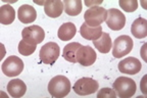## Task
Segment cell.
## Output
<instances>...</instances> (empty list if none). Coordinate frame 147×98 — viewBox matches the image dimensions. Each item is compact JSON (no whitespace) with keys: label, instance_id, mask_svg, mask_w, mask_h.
<instances>
[{"label":"cell","instance_id":"7402d4cb","mask_svg":"<svg viewBox=\"0 0 147 98\" xmlns=\"http://www.w3.org/2000/svg\"><path fill=\"white\" fill-rule=\"evenodd\" d=\"M37 45H33V44H30L26 42L25 40H22L18 44V52L21 53L24 56H29V55L33 54L36 50Z\"/></svg>","mask_w":147,"mask_h":98},{"label":"cell","instance_id":"ffe728a7","mask_svg":"<svg viewBox=\"0 0 147 98\" xmlns=\"http://www.w3.org/2000/svg\"><path fill=\"white\" fill-rule=\"evenodd\" d=\"M16 18V11L9 4H4L0 8V23L2 25H10Z\"/></svg>","mask_w":147,"mask_h":98},{"label":"cell","instance_id":"5bb4252c","mask_svg":"<svg viewBox=\"0 0 147 98\" xmlns=\"http://www.w3.org/2000/svg\"><path fill=\"white\" fill-rule=\"evenodd\" d=\"M7 92L13 98L23 97L27 92V86H26L25 82H23L20 79H13V80L9 81L7 84Z\"/></svg>","mask_w":147,"mask_h":98},{"label":"cell","instance_id":"3957f363","mask_svg":"<svg viewBox=\"0 0 147 98\" xmlns=\"http://www.w3.org/2000/svg\"><path fill=\"white\" fill-rule=\"evenodd\" d=\"M133 40L128 35L117 37L113 44V55L115 58H121L128 55L133 49Z\"/></svg>","mask_w":147,"mask_h":98},{"label":"cell","instance_id":"7c38bea8","mask_svg":"<svg viewBox=\"0 0 147 98\" xmlns=\"http://www.w3.org/2000/svg\"><path fill=\"white\" fill-rule=\"evenodd\" d=\"M44 11L46 16L51 18H56L61 16L63 11V2L60 0H48L44 1Z\"/></svg>","mask_w":147,"mask_h":98},{"label":"cell","instance_id":"603a6c76","mask_svg":"<svg viewBox=\"0 0 147 98\" xmlns=\"http://www.w3.org/2000/svg\"><path fill=\"white\" fill-rule=\"evenodd\" d=\"M119 6L127 12H134L138 8V1L137 0H121Z\"/></svg>","mask_w":147,"mask_h":98},{"label":"cell","instance_id":"2e32d148","mask_svg":"<svg viewBox=\"0 0 147 98\" xmlns=\"http://www.w3.org/2000/svg\"><path fill=\"white\" fill-rule=\"evenodd\" d=\"M131 32L137 39H142L147 36V21L143 18H138L133 22Z\"/></svg>","mask_w":147,"mask_h":98},{"label":"cell","instance_id":"d4e9b609","mask_svg":"<svg viewBox=\"0 0 147 98\" xmlns=\"http://www.w3.org/2000/svg\"><path fill=\"white\" fill-rule=\"evenodd\" d=\"M101 3H102V1H101V0H99V1H85V4L87 5V6H90V7H92L93 6V5L94 4H101Z\"/></svg>","mask_w":147,"mask_h":98},{"label":"cell","instance_id":"8fae6325","mask_svg":"<svg viewBox=\"0 0 147 98\" xmlns=\"http://www.w3.org/2000/svg\"><path fill=\"white\" fill-rule=\"evenodd\" d=\"M142 64L136 57H127L119 62V71L123 74L136 75L141 71Z\"/></svg>","mask_w":147,"mask_h":98},{"label":"cell","instance_id":"9c48e42d","mask_svg":"<svg viewBox=\"0 0 147 98\" xmlns=\"http://www.w3.org/2000/svg\"><path fill=\"white\" fill-rule=\"evenodd\" d=\"M23 40L33 45L41 43L45 38V32L40 26H30L25 28L22 32Z\"/></svg>","mask_w":147,"mask_h":98},{"label":"cell","instance_id":"ac0fdd59","mask_svg":"<svg viewBox=\"0 0 147 98\" xmlns=\"http://www.w3.org/2000/svg\"><path fill=\"white\" fill-rule=\"evenodd\" d=\"M77 33V28L73 23H64L58 29V38L61 41H69L75 37Z\"/></svg>","mask_w":147,"mask_h":98},{"label":"cell","instance_id":"30bf717a","mask_svg":"<svg viewBox=\"0 0 147 98\" xmlns=\"http://www.w3.org/2000/svg\"><path fill=\"white\" fill-rule=\"evenodd\" d=\"M96 52L90 46H81L77 52V62L83 66H90L96 62Z\"/></svg>","mask_w":147,"mask_h":98},{"label":"cell","instance_id":"d6986e66","mask_svg":"<svg viewBox=\"0 0 147 98\" xmlns=\"http://www.w3.org/2000/svg\"><path fill=\"white\" fill-rule=\"evenodd\" d=\"M81 44L78 42H71L69 43L67 45L64 46L63 48V53H62V56L65 60L69 62H73V64H76L77 62V52L81 48Z\"/></svg>","mask_w":147,"mask_h":98},{"label":"cell","instance_id":"cb8c5ba5","mask_svg":"<svg viewBox=\"0 0 147 98\" xmlns=\"http://www.w3.org/2000/svg\"><path fill=\"white\" fill-rule=\"evenodd\" d=\"M117 93L111 88H102L97 94L98 98H115Z\"/></svg>","mask_w":147,"mask_h":98},{"label":"cell","instance_id":"52a82bcc","mask_svg":"<svg viewBox=\"0 0 147 98\" xmlns=\"http://www.w3.org/2000/svg\"><path fill=\"white\" fill-rule=\"evenodd\" d=\"M2 72L7 77H16L24 71V62L16 55L8 56L2 64Z\"/></svg>","mask_w":147,"mask_h":98},{"label":"cell","instance_id":"44dd1931","mask_svg":"<svg viewBox=\"0 0 147 98\" xmlns=\"http://www.w3.org/2000/svg\"><path fill=\"white\" fill-rule=\"evenodd\" d=\"M63 10L71 16H76L82 11V1L81 0H64Z\"/></svg>","mask_w":147,"mask_h":98},{"label":"cell","instance_id":"8992f818","mask_svg":"<svg viewBox=\"0 0 147 98\" xmlns=\"http://www.w3.org/2000/svg\"><path fill=\"white\" fill-rule=\"evenodd\" d=\"M99 84L92 78H81L74 85V91L80 96H86L93 94L98 90Z\"/></svg>","mask_w":147,"mask_h":98},{"label":"cell","instance_id":"ba28073f","mask_svg":"<svg viewBox=\"0 0 147 98\" xmlns=\"http://www.w3.org/2000/svg\"><path fill=\"white\" fill-rule=\"evenodd\" d=\"M106 25L113 31H119L126 25V16L121 10L117 8H110L106 11Z\"/></svg>","mask_w":147,"mask_h":98},{"label":"cell","instance_id":"4fadbf2b","mask_svg":"<svg viewBox=\"0 0 147 98\" xmlns=\"http://www.w3.org/2000/svg\"><path fill=\"white\" fill-rule=\"evenodd\" d=\"M18 18L23 24H31L37 18L36 9L29 4L22 5L18 10Z\"/></svg>","mask_w":147,"mask_h":98},{"label":"cell","instance_id":"5b68a950","mask_svg":"<svg viewBox=\"0 0 147 98\" xmlns=\"http://www.w3.org/2000/svg\"><path fill=\"white\" fill-rule=\"evenodd\" d=\"M106 9L101 6H92L84 14L85 23L89 27H98L106 20Z\"/></svg>","mask_w":147,"mask_h":98},{"label":"cell","instance_id":"277c9868","mask_svg":"<svg viewBox=\"0 0 147 98\" xmlns=\"http://www.w3.org/2000/svg\"><path fill=\"white\" fill-rule=\"evenodd\" d=\"M59 46L55 42H48L40 49L39 57L41 62L48 66H52L59 57Z\"/></svg>","mask_w":147,"mask_h":98},{"label":"cell","instance_id":"6da1fadb","mask_svg":"<svg viewBox=\"0 0 147 98\" xmlns=\"http://www.w3.org/2000/svg\"><path fill=\"white\" fill-rule=\"evenodd\" d=\"M71 91V82L64 76H55L48 84V92L55 98L67 96Z\"/></svg>","mask_w":147,"mask_h":98},{"label":"cell","instance_id":"7a4b0ae2","mask_svg":"<svg viewBox=\"0 0 147 98\" xmlns=\"http://www.w3.org/2000/svg\"><path fill=\"white\" fill-rule=\"evenodd\" d=\"M113 90L121 98H129L135 94L137 86L133 79L128 77H119L113 82Z\"/></svg>","mask_w":147,"mask_h":98},{"label":"cell","instance_id":"e0dca14e","mask_svg":"<svg viewBox=\"0 0 147 98\" xmlns=\"http://www.w3.org/2000/svg\"><path fill=\"white\" fill-rule=\"evenodd\" d=\"M93 44L96 47V49H98V51L101 53H108L113 47V42H111L109 34L103 32L97 40L93 41Z\"/></svg>","mask_w":147,"mask_h":98},{"label":"cell","instance_id":"9a60e30c","mask_svg":"<svg viewBox=\"0 0 147 98\" xmlns=\"http://www.w3.org/2000/svg\"><path fill=\"white\" fill-rule=\"evenodd\" d=\"M80 34L86 40H92L95 41L102 34V27L98 26V27H89L86 23L82 24L80 29Z\"/></svg>","mask_w":147,"mask_h":98}]
</instances>
